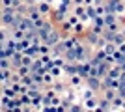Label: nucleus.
I'll return each instance as SVG.
<instances>
[{"label": "nucleus", "instance_id": "obj_1", "mask_svg": "<svg viewBox=\"0 0 125 112\" xmlns=\"http://www.w3.org/2000/svg\"><path fill=\"white\" fill-rule=\"evenodd\" d=\"M37 10L41 11V15H51L52 13V6L49 4L47 0H41V2H37Z\"/></svg>", "mask_w": 125, "mask_h": 112}, {"label": "nucleus", "instance_id": "obj_2", "mask_svg": "<svg viewBox=\"0 0 125 112\" xmlns=\"http://www.w3.org/2000/svg\"><path fill=\"white\" fill-rule=\"evenodd\" d=\"M69 82H71V86H73L75 90H77V88H80V86H82V82H84V77H82L80 73H75V75H71Z\"/></svg>", "mask_w": 125, "mask_h": 112}, {"label": "nucleus", "instance_id": "obj_3", "mask_svg": "<svg viewBox=\"0 0 125 112\" xmlns=\"http://www.w3.org/2000/svg\"><path fill=\"white\" fill-rule=\"evenodd\" d=\"M97 108H99V110H106V108H112V105H110V101L108 99H101L99 103H97Z\"/></svg>", "mask_w": 125, "mask_h": 112}, {"label": "nucleus", "instance_id": "obj_4", "mask_svg": "<svg viewBox=\"0 0 125 112\" xmlns=\"http://www.w3.org/2000/svg\"><path fill=\"white\" fill-rule=\"evenodd\" d=\"M84 108H97V99H95V97L84 99Z\"/></svg>", "mask_w": 125, "mask_h": 112}, {"label": "nucleus", "instance_id": "obj_5", "mask_svg": "<svg viewBox=\"0 0 125 112\" xmlns=\"http://www.w3.org/2000/svg\"><path fill=\"white\" fill-rule=\"evenodd\" d=\"M32 64H34V56H30V54L22 52V65H28V67H32Z\"/></svg>", "mask_w": 125, "mask_h": 112}, {"label": "nucleus", "instance_id": "obj_6", "mask_svg": "<svg viewBox=\"0 0 125 112\" xmlns=\"http://www.w3.org/2000/svg\"><path fill=\"white\" fill-rule=\"evenodd\" d=\"M94 95H95V90H94V88H90V86H88V88H86V90L82 92V101H84V99H92V97H94Z\"/></svg>", "mask_w": 125, "mask_h": 112}, {"label": "nucleus", "instance_id": "obj_7", "mask_svg": "<svg viewBox=\"0 0 125 112\" xmlns=\"http://www.w3.org/2000/svg\"><path fill=\"white\" fill-rule=\"evenodd\" d=\"M39 54H51V45L43 41L41 45H39Z\"/></svg>", "mask_w": 125, "mask_h": 112}, {"label": "nucleus", "instance_id": "obj_8", "mask_svg": "<svg viewBox=\"0 0 125 112\" xmlns=\"http://www.w3.org/2000/svg\"><path fill=\"white\" fill-rule=\"evenodd\" d=\"M0 67L2 69H10V58H0Z\"/></svg>", "mask_w": 125, "mask_h": 112}, {"label": "nucleus", "instance_id": "obj_9", "mask_svg": "<svg viewBox=\"0 0 125 112\" xmlns=\"http://www.w3.org/2000/svg\"><path fill=\"white\" fill-rule=\"evenodd\" d=\"M52 88H54V92H56V93H62V92H63V84H62V82H54V84H52Z\"/></svg>", "mask_w": 125, "mask_h": 112}, {"label": "nucleus", "instance_id": "obj_10", "mask_svg": "<svg viewBox=\"0 0 125 112\" xmlns=\"http://www.w3.org/2000/svg\"><path fill=\"white\" fill-rule=\"evenodd\" d=\"M52 65H58V67H63V65H65V62H63V58H54V60H52Z\"/></svg>", "mask_w": 125, "mask_h": 112}, {"label": "nucleus", "instance_id": "obj_11", "mask_svg": "<svg viewBox=\"0 0 125 112\" xmlns=\"http://www.w3.org/2000/svg\"><path fill=\"white\" fill-rule=\"evenodd\" d=\"M63 99H65V101H69V103H71V101H73V99H75V93H73V92H67V93H65V97H63Z\"/></svg>", "mask_w": 125, "mask_h": 112}, {"label": "nucleus", "instance_id": "obj_12", "mask_svg": "<svg viewBox=\"0 0 125 112\" xmlns=\"http://www.w3.org/2000/svg\"><path fill=\"white\" fill-rule=\"evenodd\" d=\"M118 51H121V52H125V41H123V43H120V45H118Z\"/></svg>", "mask_w": 125, "mask_h": 112}, {"label": "nucleus", "instance_id": "obj_13", "mask_svg": "<svg viewBox=\"0 0 125 112\" xmlns=\"http://www.w3.org/2000/svg\"><path fill=\"white\" fill-rule=\"evenodd\" d=\"M121 34H123V36H125V24H123V26H121Z\"/></svg>", "mask_w": 125, "mask_h": 112}, {"label": "nucleus", "instance_id": "obj_14", "mask_svg": "<svg viewBox=\"0 0 125 112\" xmlns=\"http://www.w3.org/2000/svg\"><path fill=\"white\" fill-rule=\"evenodd\" d=\"M47 2H49V4H52V2H54V0H47Z\"/></svg>", "mask_w": 125, "mask_h": 112}, {"label": "nucleus", "instance_id": "obj_15", "mask_svg": "<svg viewBox=\"0 0 125 112\" xmlns=\"http://www.w3.org/2000/svg\"><path fill=\"white\" fill-rule=\"evenodd\" d=\"M34 2H36V4H37V2H41V0H34Z\"/></svg>", "mask_w": 125, "mask_h": 112}]
</instances>
